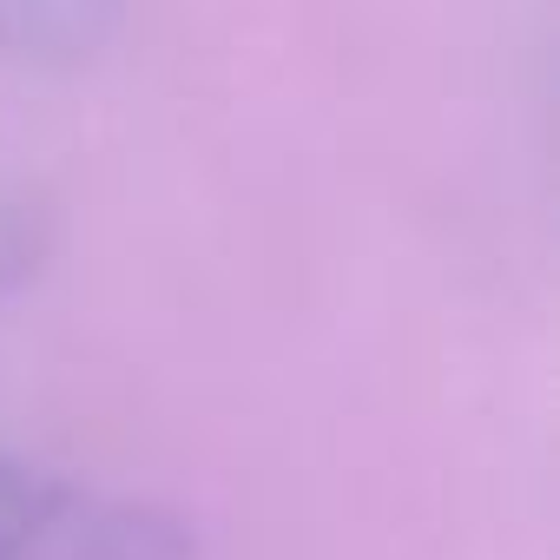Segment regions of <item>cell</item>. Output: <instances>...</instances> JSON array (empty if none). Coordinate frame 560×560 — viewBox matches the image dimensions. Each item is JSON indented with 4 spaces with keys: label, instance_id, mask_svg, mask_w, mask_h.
<instances>
[{
    "label": "cell",
    "instance_id": "cell-1",
    "mask_svg": "<svg viewBox=\"0 0 560 560\" xmlns=\"http://www.w3.org/2000/svg\"><path fill=\"white\" fill-rule=\"evenodd\" d=\"M47 560H198L191 527L159 508V501H132V494H54L40 540Z\"/></svg>",
    "mask_w": 560,
    "mask_h": 560
},
{
    "label": "cell",
    "instance_id": "cell-2",
    "mask_svg": "<svg viewBox=\"0 0 560 560\" xmlns=\"http://www.w3.org/2000/svg\"><path fill=\"white\" fill-rule=\"evenodd\" d=\"M126 27V0H0V60L73 73L93 67Z\"/></svg>",
    "mask_w": 560,
    "mask_h": 560
}]
</instances>
